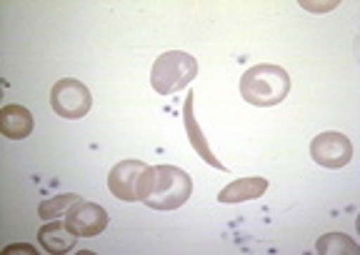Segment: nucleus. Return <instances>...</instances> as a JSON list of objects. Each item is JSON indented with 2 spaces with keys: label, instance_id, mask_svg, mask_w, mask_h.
<instances>
[{
  "label": "nucleus",
  "instance_id": "9b49d317",
  "mask_svg": "<svg viewBox=\"0 0 360 255\" xmlns=\"http://www.w3.org/2000/svg\"><path fill=\"white\" fill-rule=\"evenodd\" d=\"M38 240L48 253L53 255H63V253H70L78 243V235H75L70 228L63 223H48L38 230Z\"/></svg>",
  "mask_w": 360,
  "mask_h": 255
},
{
  "label": "nucleus",
  "instance_id": "9d476101",
  "mask_svg": "<svg viewBox=\"0 0 360 255\" xmlns=\"http://www.w3.org/2000/svg\"><path fill=\"white\" fill-rule=\"evenodd\" d=\"M268 190V181L265 178H240V181H233L218 193V200L225 205H238L245 203V200H255L260 195H265Z\"/></svg>",
  "mask_w": 360,
  "mask_h": 255
},
{
  "label": "nucleus",
  "instance_id": "f257e3e1",
  "mask_svg": "<svg viewBox=\"0 0 360 255\" xmlns=\"http://www.w3.org/2000/svg\"><path fill=\"white\" fill-rule=\"evenodd\" d=\"M193 193V181L175 165H148L141 181V203L153 210H178Z\"/></svg>",
  "mask_w": 360,
  "mask_h": 255
},
{
  "label": "nucleus",
  "instance_id": "423d86ee",
  "mask_svg": "<svg viewBox=\"0 0 360 255\" xmlns=\"http://www.w3.org/2000/svg\"><path fill=\"white\" fill-rule=\"evenodd\" d=\"M148 165L143 160H120L108 173V188L123 203H138L141 200V181L146 176Z\"/></svg>",
  "mask_w": 360,
  "mask_h": 255
},
{
  "label": "nucleus",
  "instance_id": "6e6552de",
  "mask_svg": "<svg viewBox=\"0 0 360 255\" xmlns=\"http://www.w3.org/2000/svg\"><path fill=\"white\" fill-rule=\"evenodd\" d=\"M193 100H195V96H193V93H188V96H186V105H183V125H186L188 140H191V145L195 148V153L200 155V158L205 160V163H208L210 168L225 170V165L220 163L218 158H215V153L210 150L208 140H205V136H202L200 125H198L195 110H193Z\"/></svg>",
  "mask_w": 360,
  "mask_h": 255
},
{
  "label": "nucleus",
  "instance_id": "7ed1b4c3",
  "mask_svg": "<svg viewBox=\"0 0 360 255\" xmlns=\"http://www.w3.org/2000/svg\"><path fill=\"white\" fill-rule=\"evenodd\" d=\"M198 75V60L183 51H168L153 63L150 85L160 96H173V93L188 88Z\"/></svg>",
  "mask_w": 360,
  "mask_h": 255
},
{
  "label": "nucleus",
  "instance_id": "20e7f679",
  "mask_svg": "<svg viewBox=\"0 0 360 255\" xmlns=\"http://www.w3.org/2000/svg\"><path fill=\"white\" fill-rule=\"evenodd\" d=\"M51 108L60 118L78 120L85 118L88 110L93 108V96H90L88 85L75 78H63L53 85L51 91Z\"/></svg>",
  "mask_w": 360,
  "mask_h": 255
},
{
  "label": "nucleus",
  "instance_id": "0eeeda50",
  "mask_svg": "<svg viewBox=\"0 0 360 255\" xmlns=\"http://www.w3.org/2000/svg\"><path fill=\"white\" fill-rule=\"evenodd\" d=\"M65 225L78 235V238H96L108 228V213L103 205L78 200L73 208L65 213Z\"/></svg>",
  "mask_w": 360,
  "mask_h": 255
},
{
  "label": "nucleus",
  "instance_id": "1a4fd4ad",
  "mask_svg": "<svg viewBox=\"0 0 360 255\" xmlns=\"http://www.w3.org/2000/svg\"><path fill=\"white\" fill-rule=\"evenodd\" d=\"M35 128V120L33 113L28 108H22V105H6V108L0 110V133L11 140H22V138H28Z\"/></svg>",
  "mask_w": 360,
  "mask_h": 255
},
{
  "label": "nucleus",
  "instance_id": "f03ea898",
  "mask_svg": "<svg viewBox=\"0 0 360 255\" xmlns=\"http://www.w3.org/2000/svg\"><path fill=\"white\" fill-rule=\"evenodd\" d=\"M290 93V75L281 65L260 63L248 68L240 78V98L255 108H273L281 105Z\"/></svg>",
  "mask_w": 360,
  "mask_h": 255
},
{
  "label": "nucleus",
  "instance_id": "39448f33",
  "mask_svg": "<svg viewBox=\"0 0 360 255\" xmlns=\"http://www.w3.org/2000/svg\"><path fill=\"white\" fill-rule=\"evenodd\" d=\"M310 158L321 168L340 170L353 160V143L343 133L326 131L321 136H315L310 143Z\"/></svg>",
  "mask_w": 360,
  "mask_h": 255
},
{
  "label": "nucleus",
  "instance_id": "f8f14e48",
  "mask_svg": "<svg viewBox=\"0 0 360 255\" xmlns=\"http://www.w3.org/2000/svg\"><path fill=\"white\" fill-rule=\"evenodd\" d=\"M78 200H83V198L75 195V193H63V195H56V198H51V200H43L40 208H38L40 221H56V218L65 216L68 210L73 208Z\"/></svg>",
  "mask_w": 360,
  "mask_h": 255
},
{
  "label": "nucleus",
  "instance_id": "4468645a",
  "mask_svg": "<svg viewBox=\"0 0 360 255\" xmlns=\"http://www.w3.org/2000/svg\"><path fill=\"white\" fill-rule=\"evenodd\" d=\"M13 250H25V253H35V248H30V245H11V248H6V253H13Z\"/></svg>",
  "mask_w": 360,
  "mask_h": 255
},
{
  "label": "nucleus",
  "instance_id": "ddd939ff",
  "mask_svg": "<svg viewBox=\"0 0 360 255\" xmlns=\"http://www.w3.org/2000/svg\"><path fill=\"white\" fill-rule=\"evenodd\" d=\"M315 250H318V253H350V255H355L360 248L353 238H348V235H343V233H328V235H323V238L315 243Z\"/></svg>",
  "mask_w": 360,
  "mask_h": 255
}]
</instances>
